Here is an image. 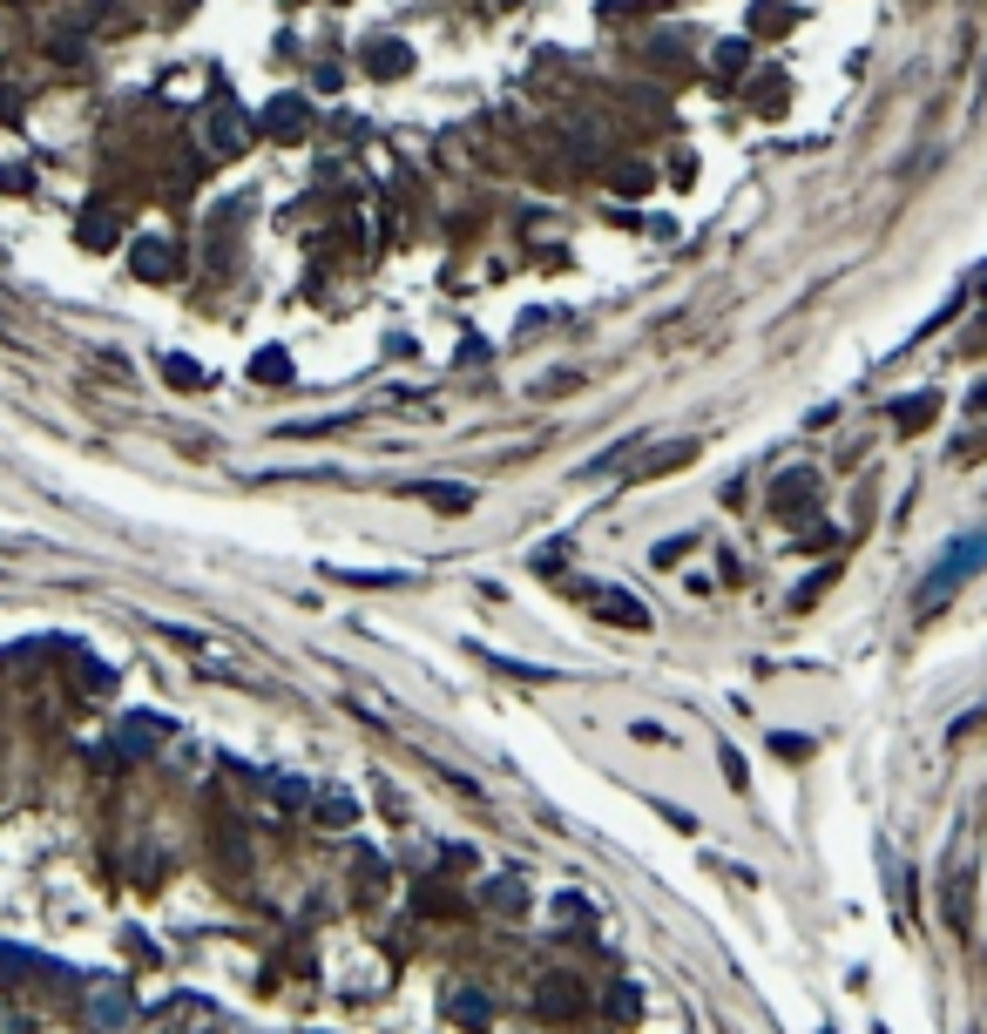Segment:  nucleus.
I'll return each instance as SVG.
<instances>
[{"label":"nucleus","mask_w":987,"mask_h":1034,"mask_svg":"<svg viewBox=\"0 0 987 1034\" xmlns=\"http://www.w3.org/2000/svg\"><path fill=\"white\" fill-rule=\"evenodd\" d=\"M974 568H987V528H974V534H960V541H947V548H940L933 575L920 582V595H913V609H920V615H940L960 595V582H967Z\"/></svg>","instance_id":"nucleus-1"},{"label":"nucleus","mask_w":987,"mask_h":1034,"mask_svg":"<svg viewBox=\"0 0 987 1034\" xmlns=\"http://www.w3.org/2000/svg\"><path fill=\"white\" fill-rule=\"evenodd\" d=\"M88 1021H95L102 1034L129 1028V1021H136V994H129V980H95V987H88Z\"/></svg>","instance_id":"nucleus-2"},{"label":"nucleus","mask_w":987,"mask_h":1034,"mask_svg":"<svg viewBox=\"0 0 987 1034\" xmlns=\"http://www.w3.org/2000/svg\"><path fill=\"white\" fill-rule=\"evenodd\" d=\"M440 1014H447L453 1028H467V1034H487V1028H494V994H480V987H453L447 1001H440Z\"/></svg>","instance_id":"nucleus-3"},{"label":"nucleus","mask_w":987,"mask_h":1034,"mask_svg":"<svg viewBox=\"0 0 987 1034\" xmlns=\"http://www.w3.org/2000/svg\"><path fill=\"white\" fill-rule=\"evenodd\" d=\"M163 1034H217V1007L203 1001V994H176L163 1007Z\"/></svg>","instance_id":"nucleus-4"},{"label":"nucleus","mask_w":987,"mask_h":1034,"mask_svg":"<svg viewBox=\"0 0 987 1034\" xmlns=\"http://www.w3.org/2000/svg\"><path fill=\"white\" fill-rule=\"evenodd\" d=\"M156 737H163V717H122V724H115V757H122V764H142V757L156 751Z\"/></svg>","instance_id":"nucleus-5"},{"label":"nucleus","mask_w":987,"mask_h":1034,"mask_svg":"<svg viewBox=\"0 0 987 1034\" xmlns=\"http://www.w3.org/2000/svg\"><path fill=\"white\" fill-rule=\"evenodd\" d=\"M406 494L426 501V507H440V514H467V507H474V487H460V480H413Z\"/></svg>","instance_id":"nucleus-6"},{"label":"nucleus","mask_w":987,"mask_h":1034,"mask_svg":"<svg viewBox=\"0 0 987 1034\" xmlns=\"http://www.w3.org/2000/svg\"><path fill=\"white\" fill-rule=\"evenodd\" d=\"M129 271H136V278H170V271H176V244H170V237H136Z\"/></svg>","instance_id":"nucleus-7"},{"label":"nucleus","mask_w":987,"mask_h":1034,"mask_svg":"<svg viewBox=\"0 0 987 1034\" xmlns=\"http://www.w3.org/2000/svg\"><path fill=\"white\" fill-rule=\"evenodd\" d=\"M595 609H602V622H616V629H643V622H649V609L629 595V588H602Z\"/></svg>","instance_id":"nucleus-8"},{"label":"nucleus","mask_w":987,"mask_h":1034,"mask_svg":"<svg viewBox=\"0 0 987 1034\" xmlns=\"http://www.w3.org/2000/svg\"><path fill=\"white\" fill-rule=\"evenodd\" d=\"M264 136H278V142H298V136H305V102H298V95H284V102H271V109H264Z\"/></svg>","instance_id":"nucleus-9"},{"label":"nucleus","mask_w":987,"mask_h":1034,"mask_svg":"<svg viewBox=\"0 0 987 1034\" xmlns=\"http://www.w3.org/2000/svg\"><path fill=\"white\" fill-rule=\"evenodd\" d=\"M535 1007H541V1014H555V1021H568V1014L582 1007V987L555 974V980H541V987H535Z\"/></svg>","instance_id":"nucleus-10"},{"label":"nucleus","mask_w":987,"mask_h":1034,"mask_svg":"<svg viewBox=\"0 0 987 1034\" xmlns=\"http://www.w3.org/2000/svg\"><path fill=\"white\" fill-rule=\"evenodd\" d=\"M933 413H940L933 392H906L900 406H893V426H900V433H920V426H933Z\"/></svg>","instance_id":"nucleus-11"},{"label":"nucleus","mask_w":987,"mask_h":1034,"mask_svg":"<svg viewBox=\"0 0 987 1034\" xmlns=\"http://www.w3.org/2000/svg\"><path fill=\"white\" fill-rule=\"evenodd\" d=\"M366 68L379 75V82H393V75H406V68H413V55H406V41H372Z\"/></svg>","instance_id":"nucleus-12"},{"label":"nucleus","mask_w":987,"mask_h":1034,"mask_svg":"<svg viewBox=\"0 0 987 1034\" xmlns=\"http://www.w3.org/2000/svg\"><path fill=\"white\" fill-rule=\"evenodd\" d=\"M480 899H487L494 913H508V920H514V913H528V893H521V879H487V886H480Z\"/></svg>","instance_id":"nucleus-13"},{"label":"nucleus","mask_w":987,"mask_h":1034,"mask_svg":"<svg viewBox=\"0 0 987 1034\" xmlns=\"http://www.w3.org/2000/svg\"><path fill=\"white\" fill-rule=\"evenodd\" d=\"M318 818H325L332 832H352V818H359V805H352L345 791H318Z\"/></svg>","instance_id":"nucleus-14"},{"label":"nucleus","mask_w":987,"mask_h":1034,"mask_svg":"<svg viewBox=\"0 0 987 1034\" xmlns=\"http://www.w3.org/2000/svg\"><path fill=\"white\" fill-rule=\"evenodd\" d=\"M210 142H217V149H224V156H237V149H244V142H251V136H244V115H217V122H210Z\"/></svg>","instance_id":"nucleus-15"},{"label":"nucleus","mask_w":987,"mask_h":1034,"mask_svg":"<svg viewBox=\"0 0 987 1034\" xmlns=\"http://www.w3.org/2000/svg\"><path fill=\"white\" fill-rule=\"evenodd\" d=\"M163 379H170V386H183V392H197L203 386V365L183 359V352H163Z\"/></svg>","instance_id":"nucleus-16"},{"label":"nucleus","mask_w":987,"mask_h":1034,"mask_svg":"<svg viewBox=\"0 0 987 1034\" xmlns=\"http://www.w3.org/2000/svg\"><path fill=\"white\" fill-rule=\"evenodd\" d=\"M251 372L264 379V386H284V379H291V359H284V352H257Z\"/></svg>","instance_id":"nucleus-17"},{"label":"nucleus","mask_w":987,"mask_h":1034,"mask_svg":"<svg viewBox=\"0 0 987 1034\" xmlns=\"http://www.w3.org/2000/svg\"><path fill=\"white\" fill-rule=\"evenodd\" d=\"M805 494H812V474H785V480H778V487H771V501L785 507V514H791V507H798V501H805Z\"/></svg>","instance_id":"nucleus-18"},{"label":"nucleus","mask_w":987,"mask_h":1034,"mask_svg":"<svg viewBox=\"0 0 987 1034\" xmlns=\"http://www.w3.org/2000/svg\"><path fill=\"white\" fill-rule=\"evenodd\" d=\"M670 0H602V21H622V14H663Z\"/></svg>","instance_id":"nucleus-19"},{"label":"nucleus","mask_w":987,"mask_h":1034,"mask_svg":"<svg viewBox=\"0 0 987 1034\" xmlns=\"http://www.w3.org/2000/svg\"><path fill=\"white\" fill-rule=\"evenodd\" d=\"M568 568V541H541L535 548V575H562Z\"/></svg>","instance_id":"nucleus-20"},{"label":"nucleus","mask_w":987,"mask_h":1034,"mask_svg":"<svg viewBox=\"0 0 987 1034\" xmlns=\"http://www.w3.org/2000/svg\"><path fill=\"white\" fill-rule=\"evenodd\" d=\"M264 791H271L278 805H305V798H311L305 784H298V778H284V771H278V778H264Z\"/></svg>","instance_id":"nucleus-21"},{"label":"nucleus","mask_w":987,"mask_h":1034,"mask_svg":"<svg viewBox=\"0 0 987 1034\" xmlns=\"http://www.w3.org/2000/svg\"><path fill=\"white\" fill-rule=\"evenodd\" d=\"M717 757H724V778H731V791H744V784H751V764H744V757H737L731 744H724Z\"/></svg>","instance_id":"nucleus-22"},{"label":"nucleus","mask_w":987,"mask_h":1034,"mask_svg":"<svg viewBox=\"0 0 987 1034\" xmlns=\"http://www.w3.org/2000/svg\"><path fill=\"white\" fill-rule=\"evenodd\" d=\"M616 190H622V196H643V190H656V176H649V169H622Z\"/></svg>","instance_id":"nucleus-23"},{"label":"nucleus","mask_w":987,"mask_h":1034,"mask_svg":"<svg viewBox=\"0 0 987 1034\" xmlns=\"http://www.w3.org/2000/svg\"><path fill=\"white\" fill-rule=\"evenodd\" d=\"M717 68L737 75V68H744V41H724V48H717Z\"/></svg>","instance_id":"nucleus-24"},{"label":"nucleus","mask_w":987,"mask_h":1034,"mask_svg":"<svg viewBox=\"0 0 987 1034\" xmlns=\"http://www.w3.org/2000/svg\"><path fill=\"white\" fill-rule=\"evenodd\" d=\"M683 548H690V534H677V541H663V548H649V561H677Z\"/></svg>","instance_id":"nucleus-25"}]
</instances>
